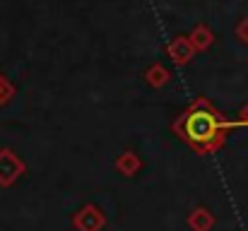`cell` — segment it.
Here are the masks:
<instances>
[{
	"label": "cell",
	"instance_id": "obj_1",
	"mask_svg": "<svg viewBox=\"0 0 248 231\" xmlns=\"http://www.w3.org/2000/svg\"><path fill=\"white\" fill-rule=\"evenodd\" d=\"M183 133L193 142H210L217 133V118L210 111H193L183 123Z\"/></svg>",
	"mask_w": 248,
	"mask_h": 231
}]
</instances>
